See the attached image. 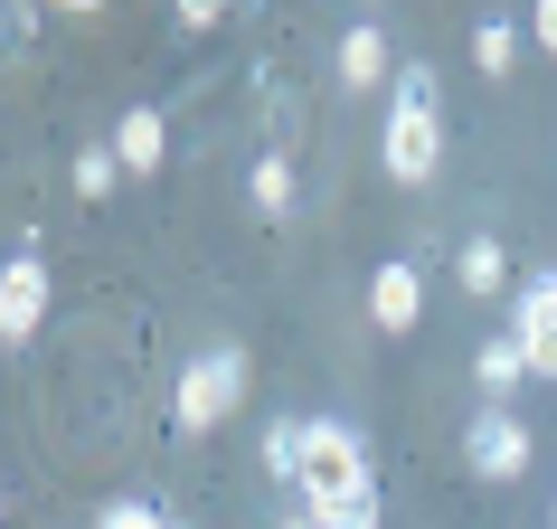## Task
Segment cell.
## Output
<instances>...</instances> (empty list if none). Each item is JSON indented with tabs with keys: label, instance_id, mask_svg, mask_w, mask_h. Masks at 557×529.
I'll list each match as a JSON object with an SVG mask.
<instances>
[{
	"label": "cell",
	"instance_id": "1",
	"mask_svg": "<svg viewBox=\"0 0 557 529\" xmlns=\"http://www.w3.org/2000/svg\"><path fill=\"white\" fill-rule=\"evenodd\" d=\"M444 161V86H435V66L416 58L397 66V86H387V123H379V171L397 180V189H425Z\"/></svg>",
	"mask_w": 557,
	"mask_h": 529
},
{
	"label": "cell",
	"instance_id": "2",
	"mask_svg": "<svg viewBox=\"0 0 557 529\" xmlns=\"http://www.w3.org/2000/svg\"><path fill=\"white\" fill-rule=\"evenodd\" d=\"M236 407H246V350H236V341H218V350H199L189 369H180L171 426H180V435H218Z\"/></svg>",
	"mask_w": 557,
	"mask_h": 529
},
{
	"label": "cell",
	"instance_id": "3",
	"mask_svg": "<svg viewBox=\"0 0 557 529\" xmlns=\"http://www.w3.org/2000/svg\"><path fill=\"white\" fill-rule=\"evenodd\" d=\"M38 322H48V256L38 246H10V264H0V341L29 350Z\"/></svg>",
	"mask_w": 557,
	"mask_h": 529
},
{
	"label": "cell",
	"instance_id": "4",
	"mask_svg": "<svg viewBox=\"0 0 557 529\" xmlns=\"http://www.w3.org/2000/svg\"><path fill=\"white\" fill-rule=\"evenodd\" d=\"M341 482H369V444L341 416H302V492H341Z\"/></svg>",
	"mask_w": 557,
	"mask_h": 529
},
{
	"label": "cell",
	"instance_id": "5",
	"mask_svg": "<svg viewBox=\"0 0 557 529\" xmlns=\"http://www.w3.org/2000/svg\"><path fill=\"white\" fill-rule=\"evenodd\" d=\"M463 464L482 472V482H520V472H529V426L510 407H482L463 426Z\"/></svg>",
	"mask_w": 557,
	"mask_h": 529
},
{
	"label": "cell",
	"instance_id": "6",
	"mask_svg": "<svg viewBox=\"0 0 557 529\" xmlns=\"http://www.w3.org/2000/svg\"><path fill=\"white\" fill-rule=\"evenodd\" d=\"M369 322L379 331H416L425 322V264L416 256H387L379 274H369Z\"/></svg>",
	"mask_w": 557,
	"mask_h": 529
},
{
	"label": "cell",
	"instance_id": "7",
	"mask_svg": "<svg viewBox=\"0 0 557 529\" xmlns=\"http://www.w3.org/2000/svg\"><path fill=\"white\" fill-rule=\"evenodd\" d=\"M510 331H520V350L539 379H557V274H529L520 284V312H510Z\"/></svg>",
	"mask_w": 557,
	"mask_h": 529
},
{
	"label": "cell",
	"instance_id": "8",
	"mask_svg": "<svg viewBox=\"0 0 557 529\" xmlns=\"http://www.w3.org/2000/svg\"><path fill=\"white\" fill-rule=\"evenodd\" d=\"M114 151H123V171H133V180L161 171V161H171V123H161V104H133V114L114 123Z\"/></svg>",
	"mask_w": 557,
	"mask_h": 529
},
{
	"label": "cell",
	"instance_id": "9",
	"mask_svg": "<svg viewBox=\"0 0 557 529\" xmlns=\"http://www.w3.org/2000/svg\"><path fill=\"white\" fill-rule=\"evenodd\" d=\"M472 379H482V397H510V387H529L539 379V369H529V350H520V331H492V341H482V350H472Z\"/></svg>",
	"mask_w": 557,
	"mask_h": 529
},
{
	"label": "cell",
	"instance_id": "10",
	"mask_svg": "<svg viewBox=\"0 0 557 529\" xmlns=\"http://www.w3.org/2000/svg\"><path fill=\"white\" fill-rule=\"evenodd\" d=\"M312 529H379V482H341V492H302Z\"/></svg>",
	"mask_w": 557,
	"mask_h": 529
},
{
	"label": "cell",
	"instance_id": "11",
	"mask_svg": "<svg viewBox=\"0 0 557 529\" xmlns=\"http://www.w3.org/2000/svg\"><path fill=\"white\" fill-rule=\"evenodd\" d=\"M246 199H256V218H264V227H284V218H294V199H302L294 161H284V151H264L256 171H246Z\"/></svg>",
	"mask_w": 557,
	"mask_h": 529
},
{
	"label": "cell",
	"instance_id": "12",
	"mask_svg": "<svg viewBox=\"0 0 557 529\" xmlns=\"http://www.w3.org/2000/svg\"><path fill=\"white\" fill-rule=\"evenodd\" d=\"M341 86L350 95L397 86V76H387V29H341Z\"/></svg>",
	"mask_w": 557,
	"mask_h": 529
},
{
	"label": "cell",
	"instance_id": "13",
	"mask_svg": "<svg viewBox=\"0 0 557 529\" xmlns=\"http://www.w3.org/2000/svg\"><path fill=\"white\" fill-rule=\"evenodd\" d=\"M454 284H463V294H500V284H510V256H500V236H463V256H454Z\"/></svg>",
	"mask_w": 557,
	"mask_h": 529
},
{
	"label": "cell",
	"instance_id": "14",
	"mask_svg": "<svg viewBox=\"0 0 557 529\" xmlns=\"http://www.w3.org/2000/svg\"><path fill=\"white\" fill-rule=\"evenodd\" d=\"M264 472H274L284 492H302V416H274V426H264Z\"/></svg>",
	"mask_w": 557,
	"mask_h": 529
},
{
	"label": "cell",
	"instance_id": "15",
	"mask_svg": "<svg viewBox=\"0 0 557 529\" xmlns=\"http://www.w3.org/2000/svg\"><path fill=\"white\" fill-rule=\"evenodd\" d=\"M510 58H520V29H510V20H500V10H492V20L472 29V66H482V76H492V86H500V76H510Z\"/></svg>",
	"mask_w": 557,
	"mask_h": 529
},
{
	"label": "cell",
	"instance_id": "16",
	"mask_svg": "<svg viewBox=\"0 0 557 529\" xmlns=\"http://www.w3.org/2000/svg\"><path fill=\"white\" fill-rule=\"evenodd\" d=\"M66 180H76V199H114V180H123V151H114V143H86Z\"/></svg>",
	"mask_w": 557,
	"mask_h": 529
},
{
	"label": "cell",
	"instance_id": "17",
	"mask_svg": "<svg viewBox=\"0 0 557 529\" xmlns=\"http://www.w3.org/2000/svg\"><path fill=\"white\" fill-rule=\"evenodd\" d=\"M95 529H171V520H161L151 501H114V510H104V520H95Z\"/></svg>",
	"mask_w": 557,
	"mask_h": 529
},
{
	"label": "cell",
	"instance_id": "18",
	"mask_svg": "<svg viewBox=\"0 0 557 529\" xmlns=\"http://www.w3.org/2000/svg\"><path fill=\"white\" fill-rule=\"evenodd\" d=\"M180 10V29H218V20H227V0H171Z\"/></svg>",
	"mask_w": 557,
	"mask_h": 529
},
{
	"label": "cell",
	"instance_id": "19",
	"mask_svg": "<svg viewBox=\"0 0 557 529\" xmlns=\"http://www.w3.org/2000/svg\"><path fill=\"white\" fill-rule=\"evenodd\" d=\"M529 38H539V48L557 58V0H539V10H529Z\"/></svg>",
	"mask_w": 557,
	"mask_h": 529
},
{
	"label": "cell",
	"instance_id": "20",
	"mask_svg": "<svg viewBox=\"0 0 557 529\" xmlns=\"http://www.w3.org/2000/svg\"><path fill=\"white\" fill-rule=\"evenodd\" d=\"M29 10H38V0H10V38H29Z\"/></svg>",
	"mask_w": 557,
	"mask_h": 529
},
{
	"label": "cell",
	"instance_id": "21",
	"mask_svg": "<svg viewBox=\"0 0 557 529\" xmlns=\"http://www.w3.org/2000/svg\"><path fill=\"white\" fill-rule=\"evenodd\" d=\"M284 529H312V510H294V520H284Z\"/></svg>",
	"mask_w": 557,
	"mask_h": 529
},
{
	"label": "cell",
	"instance_id": "22",
	"mask_svg": "<svg viewBox=\"0 0 557 529\" xmlns=\"http://www.w3.org/2000/svg\"><path fill=\"white\" fill-rule=\"evenodd\" d=\"M58 10H95V0H58Z\"/></svg>",
	"mask_w": 557,
	"mask_h": 529
},
{
	"label": "cell",
	"instance_id": "23",
	"mask_svg": "<svg viewBox=\"0 0 557 529\" xmlns=\"http://www.w3.org/2000/svg\"><path fill=\"white\" fill-rule=\"evenodd\" d=\"M548 529H557V501H548Z\"/></svg>",
	"mask_w": 557,
	"mask_h": 529
}]
</instances>
